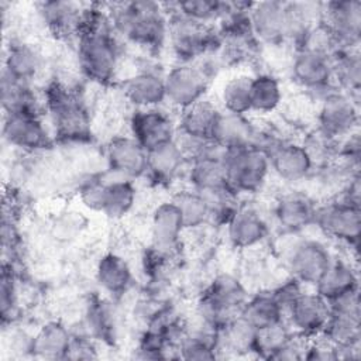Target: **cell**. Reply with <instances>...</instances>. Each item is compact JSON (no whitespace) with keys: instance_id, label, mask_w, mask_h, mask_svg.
Returning a JSON list of instances; mask_svg holds the SVG:
<instances>
[{"instance_id":"cell-1","label":"cell","mask_w":361,"mask_h":361,"mask_svg":"<svg viewBox=\"0 0 361 361\" xmlns=\"http://www.w3.org/2000/svg\"><path fill=\"white\" fill-rule=\"evenodd\" d=\"M109 13L86 8L78 34V61L82 73L92 82L109 85L118 66V45Z\"/></svg>"},{"instance_id":"cell-2","label":"cell","mask_w":361,"mask_h":361,"mask_svg":"<svg viewBox=\"0 0 361 361\" xmlns=\"http://www.w3.org/2000/svg\"><path fill=\"white\" fill-rule=\"evenodd\" d=\"M109 17L116 34L140 47L158 49L166 41L169 16L161 3L147 0L117 3L109 11Z\"/></svg>"},{"instance_id":"cell-3","label":"cell","mask_w":361,"mask_h":361,"mask_svg":"<svg viewBox=\"0 0 361 361\" xmlns=\"http://www.w3.org/2000/svg\"><path fill=\"white\" fill-rule=\"evenodd\" d=\"M44 103L55 127V135L59 140L85 141L89 138L90 118L75 90L54 82L47 87Z\"/></svg>"},{"instance_id":"cell-4","label":"cell","mask_w":361,"mask_h":361,"mask_svg":"<svg viewBox=\"0 0 361 361\" xmlns=\"http://www.w3.org/2000/svg\"><path fill=\"white\" fill-rule=\"evenodd\" d=\"M248 299L244 285L230 274L217 275L197 300V314L203 324L221 329L240 314Z\"/></svg>"},{"instance_id":"cell-5","label":"cell","mask_w":361,"mask_h":361,"mask_svg":"<svg viewBox=\"0 0 361 361\" xmlns=\"http://www.w3.org/2000/svg\"><path fill=\"white\" fill-rule=\"evenodd\" d=\"M168 16L166 39L180 63L196 62L221 47V39L213 25L202 24L178 13Z\"/></svg>"},{"instance_id":"cell-6","label":"cell","mask_w":361,"mask_h":361,"mask_svg":"<svg viewBox=\"0 0 361 361\" xmlns=\"http://www.w3.org/2000/svg\"><path fill=\"white\" fill-rule=\"evenodd\" d=\"M224 168L227 185L235 195L258 192L271 172L267 154L255 147L226 148Z\"/></svg>"},{"instance_id":"cell-7","label":"cell","mask_w":361,"mask_h":361,"mask_svg":"<svg viewBox=\"0 0 361 361\" xmlns=\"http://www.w3.org/2000/svg\"><path fill=\"white\" fill-rule=\"evenodd\" d=\"M358 97L343 90H330L320 97L317 131L333 141L355 133L358 126Z\"/></svg>"},{"instance_id":"cell-8","label":"cell","mask_w":361,"mask_h":361,"mask_svg":"<svg viewBox=\"0 0 361 361\" xmlns=\"http://www.w3.org/2000/svg\"><path fill=\"white\" fill-rule=\"evenodd\" d=\"M164 82L165 102L183 111L204 99V93L210 82V73L200 63L179 62L168 71L164 76Z\"/></svg>"},{"instance_id":"cell-9","label":"cell","mask_w":361,"mask_h":361,"mask_svg":"<svg viewBox=\"0 0 361 361\" xmlns=\"http://www.w3.org/2000/svg\"><path fill=\"white\" fill-rule=\"evenodd\" d=\"M314 226L327 237L357 247L361 233V209L357 204L336 199L317 207Z\"/></svg>"},{"instance_id":"cell-10","label":"cell","mask_w":361,"mask_h":361,"mask_svg":"<svg viewBox=\"0 0 361 361\" xmlns=\"http://www.w3.org/2000/svg\"><path fill=\"white\" fill-rule=\"evenodd\" d=\"M250 21L254 37L267 44H282L292 39V24L288 1L268 0L252 3Z\"/></svg>"},{"instance_id":"cell-11","label":"cell","mask_w":361,"mask_h":361,"mask_svg":"<svg viewBox=\"0 0 361 361\" xmlns=\"http://www.w3.org/2000/svg\"><path fill=\"white\" fill-rule=\"evenodd\" d=\"M285 313H288L289 326L293 329L295 334L305 338H313L322 336L331 309L330 303L319 293L302 292Z\"/></svg>"},{"instance_id":"cell-12","label":"cell","mask_w":361,"mask_h":361,"mask_svg":"<svg viewBox=\"0 0 361 361\" xmlns=\"http://www.w3.org/2000/svg\"><path fill=\"white\" fill-rule=\"evenodd\" d=\"M131 137L147 152L176 140L178 128L168 113L154 109H135L130 118Z\"/></svg>"},{"instance_id":"cell-13","label":"cell","mask_w":361,"mask_h":361,"mask_svg":"<svg viewBox=\"0 0 361 361\" xmlns=\"http://www.w3.org/2000/svg\"><path fill=\"white\" fill-rule=\"evenodd\" d=\"M331 259L333 255L322 241L303 238L289 250L286 262L293 279L314 286Z\"/></svg>"},{"instance_id":"cell-14","label":"cell","mask_w":361,"mask_h":361,"mask_svg":"<svg viewBox=\"0 0 361 361\" xmlns=\"http://www.w3.org/2000/svg\"><path fill=\"white\" fill-rule=\"evenodd\" d=\"M322 21L333 31L343 48H358L361 38V3L358 0L322 4Z\"/></svg>"},{"instance_id":"cell-15","label":"cell","mask_w":361,"mask_h":361,"mask_svg":"<svg viewBox=\"0 0 361 361\" xmlns=\"http://www.w3.org/2000/svg\"><path fill=\"white\" fill-rule=\"evenodd\" d=\"M271 171L286 182L305 179L314 165L306 147L299 142L278 138L267 152Z\"/></svg>"},{"instance_id":"cell-16","label":"cell","mask_w":361,"mask_h":361,"mask_svg":"<svg viewBox=\"0 0 361 361\" xmlns=\"http://www.w3.org/2000/svg\"><path fill=\"white\" fill-rule=\"evenodd\" d=\"M109 169L123 178L137 179L148 172V152L131 135H118L106 145Z\"/></svg>"},{"instance_id":"cell-17","label":"cell","mask_w":361,"mask_h":361,"mask_svg":"<svg viewBox=\"0 0 361 361\" xmlns=\"http://www.w3.org/2000/svg\"><path fill=\"white\" fill-rule=\"evenodd\" d=\"M293 80L310 92H330L334 83L331 58L312 51L296 49L292 61ZM322 94V96H323Z\"/></svg>"},{"instance_id":"cell-18","label":"cell","mask_w":361,"mask_h":361,"mask_svg":"<svg viewBox=\"0 0 361 361\" xmlns=\"http://www.w3.org/2000/svg\"><path fill=\"white\" fill-rule=\"evenodd\" d=\"M3 135L10 145L24 151H39L52 145V137L39 116L4 114Z\"/></svg>"},{"instance_id":"cell-19","label":"cell","mask_w":361,"mask_h":361,"mask_svg":"<svg viewBox=\"0 0 361 361\" xmlns=\"http://www.w3.org/2000/svg\"><path fill=\"white\" fill-rule=\"evenodd\" d=\"M224 226L230 243L237 248H252L261 244L269 233L267 219L251 204H238Z\"/></svg>"},{"instance_id":"cell-20","label":"cell","mask_w":361,"mask_h":361,"mask_svg":"<svg viewBox=\"0 0 361 361\" xmlns=\"http://www.w3.org/2000/svg\"><path fill=\"white\" fill-rule=\"evenodd\" d=\"M317 204L305 192L290 190L282 193L274 207L278 224L288 233H299L309 226H314Z\"/></svg>"},{"instance_id":"cell-21","label":"cell","mask_w":361,"mask_h":361,"mask_svg":"<svg viewBox=\"0 0 361 361\" xmlns=\"http://www.w3.org/2000/svg\"><path fill=\"white\" fill-rule=\"evenodd\" d=\"M182 214L172 200L162 202L155 207L151 217L152 247L162 252H172L185 231Z\"/></svg>"},{"instance_id":"cell-22","label":"cell","mask_w":361,"mask_h":361,"mask_svg":"<svg viewBox=\"0 0 361 361\" xmlns=\"http://www.w3.org/2000/svg\"><path fill=\"white\" fill-rule=\"evenodd\" d=\"M316 293H319L329 303L358 292V274L351 262L333 258L319 281L314 283Z\"/></svg>"},{"instance_id":"cell-23","label":"cell","mask_w":361,"mask_h":361,"mask_svg":"<svg viewBox=\"0 0 361 361\" xmlns=\"http://www.w3.org/2000/svg\"><path fill=\"white\" fill-rule=\"evenodd\" d=\"M259 134V128L255 127L247 114H235L220 110L213 141L224 148L254 147Z\"/></svg>"},{"instance_id":"cell-24","label":"cell","mask_w":361,"mask_h":361,"mask_svg":"<svg viewBox=\"0 0 361 361\" xmlns=\"http://www.w3.org/2000/svg\"><path fill=\"white\" fill-rule=\"evenodd\" d=\"M220 109L212 102L202 99L182 111L179 118V135L196 141H213V133Z\"/></svg>"},{"instance_id":"cell-25","label":"cell","mask_w":361,"mask_h":361,"mask_svg":"<svg viewBox=\"0 0 361 361\" xmlns=\"http://www.w3.org/2000/svg\"><path fill=\"white\" fill-rule=\"evenodd\" d=\"M124 96L137 109H154L165 102L164 76L141 71L124 82Z\"/></svg>"},{"instance_id":"cell-26","label":"cell","mask_w":361,"mask_h":361,"mask_svg":"<svg viewBox=\"0 0 361 361\" xmlns=\"http://www.w3.org/2000/svg\"><path fill=\"white\" fill-rule=\"evenodd\" d=\"M86 8L71 1H45L39 6L44 24L55 35H78Z\"/></svg>"},{"instance_id":"cell-27","label":"cell","mask_w":361,"mask_h":361,"mask_svg":"<svg viewBox=\"0 0 361 361\" xmlns=\"http://www.w3.org/2000/svg\"><path fill=\"white\" fill-rule=\"evenodd\" d=\"M106 189L100 212L110 219H121L130 213L135 203L137 190L131 179L123 178L109 169L104 175Z\"/></svg>"},{"instance_id":"cell-28","label":"cell","mask_w":361,"mask_h":361,"mask_svg":"<svg viewBox=\"0 0 361 361\" xmlns=\"http://www.w3.org/2000/svg\"><path fill=\"white\" fill-rule=\"evenodd\" d=\"M96 279L106 293L120 296L126 293L133 283L131 267L121 255L107 252L97 261Z\"/></svg>"},{"instance_id":"cell-29","label":"cell","mask_w":361,"mask_h":361,"mask_svg":"<svg viewBox=\"0 0 361 361\" xmlns=\"http://www.w3.org/2000/svg\"><path fill=\"white\" fill-rule=\"evenodd\" d=\"M73 336L59 322L44 324L31 338V353L44 360H63L68 355Z\"/></svg>"},{"instance_id":"cell-30","label":"cell","mask_w":361,"mask_h":361,"mask_svg":"<svg viewBox=\"0 0 361 361\" xmlns=\"http://www.w3.org/2000/svg\"><path fill=\"white\" fill-rule=\"evenodd\" d=\"M1 106L4 114H32L39 116V102L28 82L17 80L3 73L1 78Z\"/></svg>"},{"instance_id":"cell-31","label":"cell","mask_w":361,"mask_h":361,"mask_svg":"<svg viewBox=\"0 0 361 361\" xmlns=\"http://www.w3.org/2000/svg\"><path fill=\"white\" fill-rule=\"evenodd\" d=\"M41 71V55L27 42H11L4 58L3 73L13 79L28 82Z\"/></svg>"},{"instance_id":"cell-32","label":"cell","mask_w":361,"mask_h":361,"mask_svg":"<svg viewBox=\"0 0 361 361\" xmlns=\"http://www.w3.org/2000/svg\"><path fill=\"white\" fill-rule=\"evenodd\" d=\"M283 309L271 292L257 293L245 300L240 316L255 330H261L283 322Z\"/></svg>"},{"instance_id":"cell-33","label":"cell","mask_w":361,"mask_h":361,"mask_svg":"<svg viewBox=\"0 0 361 361\" xmlns=\"http://www.w3.org/2000/svg\"><path fill=\"white\" fill-rule=\"evenodd\" d=\"M188 162L180 145L175 141L148 152V172L158 182L172 180Z\"/></svg>"},{"instance_id":"cell-34","label":"cell","mask_w":361,"mask_h":361,"mask_svg":"<svg viewBox=\"0 0 361 361\" xmlns=\"http://www.w3.org/2000/svg\"><path fill=\"white\" fill-rule=\"evenodd\" d=\"M333 78L340 90L358 97L361 86V58L358 48H340L331 56Z\"/></svg>"},{"instance_id":"cell-35","label":"cell","mask_w":361,"mask_h":361,"mask_svg":"<svg viewBox=\"0 0 361 361\" xmlns=\"http://www.w3.org/2000/svg\"><path fill=\"white\" fill-rule=\"evenodd\" d=\"M257 330L240 314L217 330L219 351L226 350L235 355L254 354Z\"/></svg>"},{"instance_id":"cell-36","label":"cell","mask_w":361,"mask_h":361,"mask_svg":"<svg viewBox=\"0 0 361 361\" xmlns=\"http://www.w3.org/2000/svg\"><path fill=\"white\" fill-rule=\"evenodd\" d=\"M178 351L179 357L185 360L217 358V330L202 323L200 329L185 331L178 343Z\"/></svg>"},{"instance_id":"cell-37","label":"cell","mask_w":361,"mask_h":361,"mask_svg":"<svg viewBox=\"0 0 361 361\" xmlns=\"http://www.w3.org/2000/svg\"><path fill=\"white\" fill-rule=\"evenodd\" d=\"M282 102L279 80L271 73H259L251 80V111L272 113Z\"/></svg>"},{"instance_id":"cell-38","label":"cell","mask_w":361,"mask_h":361,"mask_svg":"<svg viewBox=\"0 0 361 361\" xmlns=\"http://www.w3.org/2000/svg\"><path fill=\"white\" fill-rule=\"evenodd\" d=\"M251 80L252 76L235 75L223 85L220 100L224 111L235 114L251 111Z\"/></svg>"},{"instance_id":"cell-39","label":"cell","mask_w":361,"mask_h":361,"mask_svg":"<svg viewBox=\"0 0 361 361\" xmlns=\"http://www.w3.org/2000/svg\"><path fill=\"white\" fill-rule=\"evenodd\" d=\"M179 209L185 228H196L210 221V209L204 196L195 190H180L171 199Z\"/></svg>"},{"instance_id":"cell-40","label":"cell","mask_w":361,"mask_h":361,"mask_svg":"<svg viewBox=\"0 0 361 361\" xmlns=\"http://www.w3.org/2000/svg\"><path fill=\"white\" fill-rule=\"evenodd\" d=\"M227 1H214V0H188L171 4V13L182 14L190 20L199 21L202 24L212 25L217 23L226 11Z\"/></svg>"},{"instance_id":"cell-41","label":"cell","mask_w":361,"mask_h":361,"mask_svg":"<svg viewBox=\"0 0 361 361\" xmlns=\"http://www.w3.org/2000/svg\"><path fill=\"white\" fill-rule=\"evenodd\" d=\"M293 334L295 333H292L290 327L286 326L285 322L257 330L254 354L261 358L272 360L275 354L290 340Z\"/></svg>"},{"instance_id":"cell-42","label":"cell","mask_w":361,"mask_h":361,"mask_svg":"<svg viewBox=\"0 0 361 361\" xmlns=\"http://www.w3.org/2000/svg\"><path fill=\"white\" fill-rule=\"evenodd\" d=\"M104 189H106V178L104 175L92 178L86 180L80 189H79V197L82 203L96 212H100L103 197H104Z\"/></svg>"},{"instance_id":"cell-43","label":"cell","mask_w":361,"mask_h":361,"mask_svg":"<svg viewBox=\"0 0 361 361\" xmlns=\"http://www.w3.org/2000/svg\"><path fill=\"white\" fill-rule=\"evenodd\" d=\"M0 305H1V317H3V322H6L8 314H11L16 307L14 276H13V274H7L6 269L3 271V275H1Z\"/></svg>"},{"instance_id":"cell-44","label":"cell","mask_w":361,"mask_h":361,"mask_svg":"<svg viewBox=\"0 0 361 361\" xmlns=\"http://www.w3.org/2000/svg\"><path fill=\"white\" fill-rule=\"evenodd\" d=\"M302 283L298 282L290 276V279L282 282L279 286H276L274 290H271L272 296L276 299V302L281 305L283 312L290 306V303L302 293Z\"/></svg>"},{"instance_id":"cell-45","label":"cell","mask_w":361,"mask_h":361,"mask_svg":"<svg viewBox=\"0 0 361 361\" xmlns=\"http://www.w3.org/2000/svg\"><path fill=\"white\" fill-rule=\"evenodd\" d=\"M94 347L85 338H72L69 351L66 358H75V360H83V358H94L96 353H94Z\"/></svg>"}]
</instances>
